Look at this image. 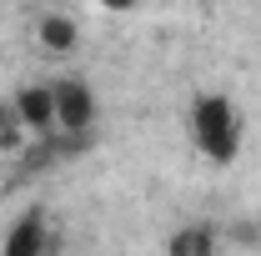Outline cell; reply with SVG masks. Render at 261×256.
<instances>
[{"instance_id":"obj_1","label":"cell","mask_w":261,"mask_h":256,"mask_svg":"<svg viewBox=\"0 0 261 256\" xmlns=\"http://www.w3.org/2000/svg\"><path fill=\"white\" fill-rule=\"evenodd\" d=\"M191 141L196 151L211 161V166H231L241 151V121H236V106L226 96H196L191 100Z\"/></svg>"},{"instance_id":"obj_2","label":"cell","mask_w":261,"mask_h":256,"mask_svg":"<svg viewBox=\"0 0 261 256\" xmlns=\"http://www.w3.org/2000/svg\"><path fill=\"white\" fill-rule=\"evenodd\" d=\"M50 96H56V131H96V91L75 75L50 81Z\"/></svg>"},{"instance_id":"obj_3","label":"cell","mask_w":261,"mask_h":256,"mask_svg":"<svg viewBox=\"0 0 261 256\" xmlns=\"http://www.w3.org/2000/svg\"><path fill=\"white\" fill-rule=\"evenodd\" d=\"M10 100H15V111H20V121H25L31 136L56 131V96H50V86H20Z\"/></svg>"},{"instance_id":"obj_4","label":"cell","mask_w":261,"mask_h":256,"mask_svg":"<svg viewBox=\"0 0 261 256\" xmlns=\"http://www.w3.org/2000/svg\"><path fill=\"white\" fill-rule=\"evenodd\" d=\"M61 136L56 131H45V136H35V141H25L20 151H15V181H31V176H40V171H50V166H61Z\"/></svg>"},{"instance_id":"obj_5","label":"cell","mask_w":261,"mask_h":256,"mask_svg":"<svg viewBox=\"0 0 261 256\" xmlns=\"http://www.w3.org/2000/svg\"><path fill=\"white\" fill-rule=\"evenodd\" d=\"M40 251H56V236H50V226L40 221V211H31L5 236V256H40Z\"/></svg>"},{"instance_id":"obj_6","label":"cell","mask_w":261,"mask_h":256,"mask_svg":"<svg viewBox=\"0 0 261 256\" xmlns=\"http://www.w3.org/2000/svg\"><path fill=\"white\" fill-rule=\"evenodd\" d=\"M75 40H81V31H75L70 15H40V45H45L50 56H70Z\"/></svg>"},{"instance_id":"obj_7","label":"cell","mask_w":261,"mask_h":256,"mask_svg":"<svg viewBox=\"0 0 261 256\" xmlns=\"http://www.w3.org/2000/svg\"><path fill=\"white\" fill-rule=\"evenodd\" d=\"M216 226H186V231H176L171 241H166V251L171 256H211L216 251Z\"/></svg>"},{"instance_id":"obj_8","label":"cell","mask_w":261,"mask_h":256,"mask_svg":"<svg viewBox=\"0 0 261 256\" xmlns=\"http://www.w3.org/2000/svg\"><path fill=\"white\" fill-rule=\"evenodd\" d=\"M25 146V121H20V111H15V100H5L0 106V151H20Z\"/></svg>"},{"instance_id":"obj_9","label":"cell","mask_w":261,"mask_h":256,"mask_svg":"<svg viewBox=\"0 0 261 256\" xmlns=\"http://www.w3.org/2000/svg\"><path fill=\"white\" fill-rule=\"evenodd\" d=\"M231 241H241V246H261V226H231Z\"/></svg>"},{"instance_id":"obj_10","label":"cell","mask_w":261,"mask_h":256,"mask_svg":"<svg viewBox=\"0 0 261 256\" xmlns=\"http://www.w3.org/2000/svg\"><path fill=\"white\" fill-rule=\"evenodd\" d=\"M100 10H111V15H126V10H136V0H96Z\"/></svg>"}]
</instances>
